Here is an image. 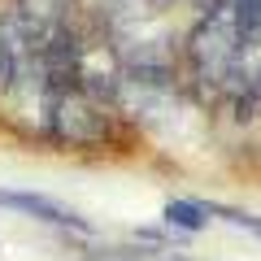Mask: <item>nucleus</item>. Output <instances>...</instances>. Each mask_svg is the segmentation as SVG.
<instances>
[{"instance_id": "1", "label": "nucleus", "mask_w": 261, "mask_h": 261, "mask_svg": "<svg viewBox=\"0 0 261 261\" xmlns=\"http://www.w3.org/2000/svg\"><path fill=\"white\" fill-rule=\"evenodd\" d=\"M244 44H248V18H244V9L235 0H209L205 13L196 18L192 35H187V44H183L187 79L200 92L222 96L231 74H235V65H240Z\"/></svg>"}, {"instance_id": "2", "label": "nucleus", "mask_w": 261, "mask_h": 261, "mask_svg": "<svg viewBox=\"0 0 261 261\" xmlns=\"http://www.w3.org/2000/svg\"><path fill=\"white\" fill-rule=\"evenodd\" d=\"M0 205H5V209H18V214H31V218H39V222H48V226H61V231L92 235V222L79 218L70 205L53 200V196H39V192H0Z\"/></svg>"}, {"instance_id": "3", "label": "nucleus", "mask_w": 261, "mask_h": 261, "mask_svg": "<svg viewBox=\"0 0 261 261\" xmlns=\"http://www.w3.org/2000/svg\"><path fill=\"white\" fill-rule=\"evenodd\" d=\"M166 218L174 226H187V231H196V226L205 222V205H187V200H174V205H166Z\"/></svg>"}, {"instance_id": "4", "label": "nucleus", "mask_w": 261, "mask_h": 261, "mask_svg": "<svg viewBox=\"0 0 261 261\" xmlns=\"http://www.w3.org/2000/svg\"><path fill=\"white\" fill-rule=\"evenodd\" d=\"M205 214L226 218V222H235V226H244V231L261 235V218H257V214H244V209H226V205H205Z\"/></svg>"}, {"instance_id": "5", "label": "nucleus", "mask_w": 261, "mask_h": 261, "mask_svg": "<svg viewBox=\"0 0 261 261\" xmlns=\"http://www.w3.org/2000/svg\"><path fill=\"white\" fill-rule=\"evenodd\" d=\"M157 261H192V257H174V252H161Z\"/></svg>"}, {"instance_id": "6", "label": "nucleus", "mask_w": 261, "mask_h": 261, "mask_svg": "<svg viewBox=\"0 0 261 261\" xmlns=\"http://www.w3.org/2000/svg\"><path fill=\"white\" fill-rule=\"evenodd\" d=\"M157 5H166V0H157Z\"/></svg>"}]
</instances>
